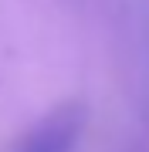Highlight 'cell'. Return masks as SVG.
<instances>
[{
    "label": "cell",
    "instance_id": "obj_1",
    "mask_svg": "<svg viewBox=\"0 0 149 152\" xmlns=\"http://www.w3.org/2000/svg\"><path fill=\"white\" fill-rule=\"evenodd\" d=\"M85 125V108L81 105H65L44 115L27 135L17 139L10 152H75L78 135Z\"/></svg>",
    "mask_w": 149,
    "mask_h": 152
}]
</instances>
